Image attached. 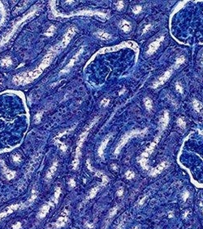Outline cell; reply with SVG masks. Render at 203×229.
<instances>
[{
	"label": "cell",
	"instance_id": "obj_1",
	"mask_svg": "<svg viewBox=\"0 0 203 229\" xmlns=\"http://www.w3.org/2000/svg\"><path fill=\"white\" fill-rule=\"evenodd\" d=\"M98 119H99V118H95V119H93V121L91 122L90 125H88L87 127L85 128L84 132L81 133V135L80 136V137H79L78 142H77V146H76V149L75 159H74V161H73V165L74 168H76V167H77V165H78L79 163V157L81 155V148H82V145L84 144V141H85L86 137H87L88 134H89L90 128L95 125L96 123H97V121H98Z\"/></svg>",
	"mask_w": 203,
	"mask_h": 229
},
{
	"label": "cell",
	"instance_id": "obj_2",
	"mask_svg": "<svg viewBox=\"0 0 203 229\" xmlns=\"http://www.w3.org/2000/svg\"><path fill=\"white\" fill-rule=\"evenodd\" d=\"M145 133V130L143 131H139V130H134L131 131V132H128L127 133H125V135L122 136V138L120 139V141L118 143V145L116 146V150H115V154H118L121 150V149L124 146V145L127 143V142L133 137H135V136H138V135H142V134Z\"/></svg>",
	"mask_w": 203,
	"mask_h": 229
},
{
	"label": "cell",
	"instance_id": "obj_3",
	"mask_svg": "<svg viewBox=\"0 0 203 229\" xmlns=\"http://www.w3.org/2000/svg\"><path fill=\"white\" fill-rule=\"evenodd\" d=\"M35 12H36V11L31 12H30V13H29V14H28V15H26L25 16H24V17L22 18V19H21V20H20V21H18L17 23L14 26L12 27V29H10L8 32H7V34L5 35L4 37H3V39H1V40H0V47H2L3 45H4V44L6 43L7 42V41H8L9 39H10V38H11V37H12V35H13V33H14L16 32V30L17 29L18 27L20 26V24L23 23L24 21H25V20H26L27 19H29V18L30 17V16H32L35 13Z\"/></svg>",
	"mask_w": 203,
	"mask_h": 229
},
{
	"label": "cell",
	"instance_id": "obj_4",
	"mask_svg": "<svg viewBox=\"0 0 203 229\" xmlns=\"http://www.w3.org/2000/svg\"><path fill=\"white\" fill-rule=\"evenodd\" d=\"M159 141V137H156L154 142H152L150 145V146H149L148 148L145 150V152L142 154L141 159H140V163L142 164V166L144 168H148V167L146 166V162H147V160H148L149 157H150V155L151 154V153L154 150V147H155L157 144H158Z\"/></svg>",
	"mask_w": 203,
	"mask_h": 229
},
{
	"label": "cell",
	"instance_id": "obj_5",
	"mask_svg": "<svg viewBox=\"0 0 203 229\" xmlns=\"http://www.w3.org/2000/svg\"><path fill=\"white\" fill-rule=\"evenodd\" d=\"M176 67L177 66L175 64L173 67H171L170 69L167 70V72H166V73L162 76H160L159 78L158 79V81H156L155 82H154V84H153V88L156 89V88L159 87L160 85H162V84H164L166 81L168 80L169 77L171 76L172 73H173V71L175 70V68H176Z\"/></svg>",
	"mask_w": 203,
	"mask_h": 229
},
{
	"label": "cell",
	"instance_id": "obj_6",
	"mask_svg": "<svg viewBox=\"0 0 203 229\" xmlns=\"http://www.w3.org/2000/svg\"><path fill=\"white\" fill-rule=\"evenodd\" d=\"M75 33H76V28L74 26L71 27V28L67 30V32L66 33V34L64 35L62 42H61V44L59 45L61 48H64V47H67V44L69 43V42L71 41V39L73 38V37L74 36V34H75Z\"/></svg>",
	"mask_w": 203,
	"mask_h": 229
},
{
	"label": "cell",
	"instance_id": "obj_7",
	"mask_svg": "<svg viewBox=\"0 0 203 229\" xmlns=\"http://www.w3.org/2000/svg\"><path fill=\"white\" fill-rule=\"evenodd\" d=\"M163 39H164V38L162 36V37H160L159 39H157V40H155L154 42H153L149 46L148 50H147V52L146 53H147L149 55H153L157 50H158V48L159 47L160 44H161V42H162V41L163 40Z\"/></svg>",
	"mask_w": 203,
	"mask_h": 229
},
{
	"label": "cell",
	"instance_id": "obj_8",
	"mask_svg": "<svg viewBox=\"0 0 203 229\" xmlns=\"http://www.w3.org/2000/svg\"><path fill=\"white\" fill-rule=\"evenodd\" d=\"M133 46H135V44L133 42H124V43H121L119 46L116 47H111V48H107V49H103L99 51V53L102 52H108V51H114V50H117L120 49V48H124V47H132Z\"/></svg>",
	"mask_w": 203,
	"mask_h": 229
},
{
	"label": "cell",
	"instance_id": "obj_9",
	"mask_svg": "<svg viewBox=\"0 0 203 229\" xmlns=\"http://www.w3.org/2000/svg\"><path fill=\"white\" fill-rule=\"evenodd\" d=\"M168 166V162H162V163H160L159 165L157 166L156 167H154V169H152L150 171V175L152 176H157L158 174H159L162 171L163 169H165Z\"/></svg>",
	"mask_w": 203,
	"mask_h": 229
},
{
	"label": "cell",
	"instance_id": "obj_10",
	"mask_svg": "<svg viewBox=\"0 0 203 229\" xmlns=\"http://www.w3.org/2000/svg\"><path fill=\"white\" fill-rule=\"evenodd\" d=\"M110 137H111V135H108V136H106L104 139H103V141L102 142L101 145H99V155L100 157H101V158H102V157H103V153H104V150H105V148L107 147V143H108V142L110 141Z\"/></svg>",
	"mask_w": 203,
	"mask_h": 229
},
{
	"label": "cell",
	"instance_id": "obj_11",
	"mask_svg": "<svg viewBox=\"0 0 203 229\" xmlns=\"http://www.w3.org/2000/svg\"><path fill=\"white\" fill-rule=\"evenodd\" d=\"M168 122H169V113L168 111H165L164 114H163V116L161 117V119H160V128L162 130L163 129H165L166 127H167V125H168Z\"/></svg>",
	"mask_w": 203,
	"mask_h": 229
},
{
	"label": "cell",
	"instance_id": "obj_12",
	"mask_svg": "<svg viewBox=\"0 0 203 229\" xmlns=\"http://www.w3.org/2000/svg\"><path fill=\"white\" fill-rule=\"evenodd\" d=\"M57 167H58V162H55L53 163V165L51 166V167L49 169V171L47 173V176H46V179L47 180H51V178H52L53 175L55 174V172L57 170Z\"/></svg>",
	"mask_w": 203,
	"mask_h": 229
},
{
	"label": "cell",
	"instance_id": "obj_13",
	"mask_svg": "<svg viewBox=\"0 0 203 229\" xmlns=\"http://www.w3.org/2000/svg\"><path fill=\"white\" fill-rule=\"evenodd\" d=\"M193 108L194 110L198 112L199 114H201L202 116H203V104L202 102H200L199 101H197L196 99H194L193 101Z\"/></svg>",
	"mask_w": 203,
	"mask_h": 229
},
{
	"label": "cell",
	"instance_id": "obj_14",
	"mask_svg": "<svg viewBox=\"0 0 203 229\" xmlns=\"http://www.w3.org/2000/svg\"><path fill=\"white\" fill-rule=\"evenodd\" d=\"M50 207V204H45V205L41 208L39 212H38V217L39 218L45 217V216L47 215V213H48V211H49Z\"/></svg>",
	"mask_w": 203,
	"mask_h": 229
},
{
	"label": "cell",
	"instance_id": "obj_15",
	"mask_svg": "<svg viewBox=\"0 0 203 229\" xmlns=\"http://www.w3.org/2000/svg\"><path fill=\"white\" fill-rule=\"evenodd\" d=\"M82 51H83V49H81V50H80V51H79V52L77 53V54H76V55L73 59H71V61H70V62H69V64H67V66H66V67H65V68H64V69L63 70V72H64V73H65V72H68V71H69L70 68L73 67V64H74V63H75V62H76V59H77V57H78L79 55H80V54H81V53L82 52Z\"/></svg>",
	"mask_w": 203,
	"mask_h": 229
},
{
	"label": "cell",
	"instance_id": "obj_16",
	"mask_svg": "<svg viewBox=\"0 0 203 229\" xmlns=\"http://www.w3.org/2000/svg\"><path fill=\"white\" fill-rule=\"evenodd\" d=\"M18 207H19L18 205H13V206H9L8 208H7L5 211L0 214V219H3V217L7 216V215H9V214H10V213H12V211H14V210H17Z\"/></svg>",
	"mask_w": 203,
	"mask_h": 229
},
{
	"label": "cell",
	"instance_id": "obj_17",
	"mask_svg": "<svg viewBox=\"0 0 203 229\" xmlns=\"http://www.w3.org/2000/svg\"><path fill=\"white\" fill-rule=\"evenodd\" d=\"M119 26L121 28V29L125 33L129 32L131 30V25L130 23L128 22L127 20H122L120 24H119Z\"/></svg>",
	"mask_w": 203,
	"mask_h": 229
},
{
	"label": "cell",
	"instance_id": "obj_18",
	"mask_svg": "<svg viewBox=\"0 0 203 229\" xmlns=\"http://www.w3.org/2000/svg\"><path fill=\"white\" fill-rule=\"evenodd\" d=\"M67 213H65L64 215H62L59 218V219L56 222V227L57 228H60V227L64 226V223H66V221H67Z\"/></svg>",
	"mask_w": 203,
	"mask_h": 229
},
{
	"label": "cell",
	"instance_id": "obj_19",
	"mask_svg": "<svg viewBox=\"0 0 203 229\" xmlns=\"http://www.w3.org/2000/svg\"><path fill=\"white\" fill-rule=\"evenodd\" d=\"M3 171H4V174H5V176H6V177L8 179V180H11V179H12V178L15 176V175H16L15 171H11V170H9L7 167H5V165H4V163H3Z\"/></svg>",
	"mask_w": 203,
	"mask_h": 229
},
{
	"label": "cell",
	"instance_id": "obj_20",
	"mask_svg": "<svg viewBox=\"0 0 203 229\" xmlns=\"http://www.w3.org/2000/svg\"><path fill=\"white\" fill-rule=\"evenodd\" d=\"M96 35L97 37H99L100 39H102V40H108L110 38V35L104 31H99L96 33Z\"/></svg>",
	"mask_w": 203,
	"mask_h": 229
},
{
	"label": "cell",
	"instance_id": "obj_21",
	"mask_svg": "<svg viewBox=\"0 0 203 229\" xmlns=\"http://www.w3.org/2000/svg\"><path fill=\"white\" fill-rule=\"evenodd\" d=\"M12 64V61L10 57H6V58H4L3 59H2V62H1V64H2L3 66H6V67L11 66Z\"/></svg>",
	"mask_w": 203,
	"mask_h": 229
},
{
	"label": "cell",
	"instance_id": "obj_22",
	"mask_svg": "<svg viewBox=\"0 0 203 229\" xmlns=\"http://www.w3.org/2000/svg\"><path fill=\"white\" fill-rule=\"evenodd\" d=\"M145 106L146 109L148 110H151L152 108V101H151L150 99H145Z\"/></svg>",
	"mask_w": 203,
	"mask_h": 229
},
{
	"label": "cell",
	"instance_id": "obj_23",
	"mask_svg": "<svg viewBox=\"0 0 203 229\" xmlns=\"http://www.w3.org/2000/svg\"><path fill=\"white\" fill-rule=\"evenodd\" d=\"M99 187H96V188L92 189V190L90 191V195H89V198H92V197H94V196L96 195V193H97L98 191H99Z\"/></svg>",
	"mask_w": 203,
	"mask_h": 229
},
{
	"label": "cell",
	"instance_id": "obj_24",
	"mask_svg": "<svg viewBox=\"0 0 203 229\" xmlns=\"http://www.w3.org/2000/svg\"><path fill=\"white\" fill-rule=\"evenodd\" d=\"M177 125H179L180 128H185V122L184 121V119L182 118H179V119H177Z\"/></svg>",
	"mask_w": 203,
	"mask_h": 229
},
{
	"label": "cell",
	"instance_id": "obj_25",
	"mask_svg": "<svg viewBox=\"0 0 203 229\" xmlns=\"http://www.w3.org/2000/svg\"><path fill=\"white\" fill-rule=\"evenodd\" d=\"M184 58L183 57V56H180V57H179V58L177 59H176V65L177 66V67H179V66H180L181 64H184Z\"/></svg>",
	"mask_w": 203,
	"mask_h": 229
},
{
	"label": "cell",
	"instance_id": "obj_26",
	"mask_svg": "<svg viewBox=\"0 0 203 229\" xmlns=\"http://www.w3.org/2000/svg\"><path fill=\"white\" fill-rule=\"evenodd\" d=\"M55 26L54 25H52V26H50L49 28V29H47V31L46 32V33L45 34L47 35V36H50V35H52L53 34V33H54V31H55Z\"/></svg>",
	"mask_w": 203,
	"mask_h": 229
},
{
	"label": "cell",
	"instance_id": "obj_27",
	"mask_svg": "<svg viewBox=\"0 0 203 229\" xmlns=\"http://www.w3.org/2000/svg\"><path fill=\"white\" fill-rule=\"evenodd\" d=\"M125 176H126V177H127L128 179H132V178H133L135 175H134V173L132 171H128L126 172Z\"/></svg>",
	"mask_w": 203,
	"mask_h": 229
},
{
	"label": "cell",
	"instance_id": "obj_28",
	"mask_svg": "<svg viewBox=\"0 0 203 229\" xmlns=\"http://www.w3.org/2000/svg\"><path fill=\"white\" fill-rule=\"evenodd\" d=\"M176 90L178 92H180V93H183V88L179 82H177L176 84Z\"/></svg>",
	"mask_w": 203,
	"mask_h": 229
},
{
	"label": "cell",
	"instance_id": "obj_29",
	"mask_svg": "<svg viewBox=\"0 0 203 229\" xmlns=\"http://www.w3.org/2000/svg\"><path fill=\"white\" fill-rule=\"evenodd\" d=\"M133 11L135 14H137V13H139L141 11H142V7L141 6H136L134 8H133Z\"/></svg>",
	"mask_w": 203,
	"mask_h": 229
},
{
	"label": "cell",
	"instance_id": "obj_30",
	"mask_svg": "<svg viewBox=\"0 0 203 229\" xmlns=\"http://www.w3.org/2000/svg\"><path fill=\"white\" fill-rule=\"evenodd\" d=\"M116 7H117V9L118 10H121L123 7H124V2L123 1H119L117 4H116Z\"/></svg>",
	"mask_w": 203,
	"mask_h": 229
},
{
	"label": "cell",
	"instance_id": "obj_31",
	"mask_svg": "<svg viewBox=\"0 0 203 229\" xmlns=\"http://www.w3.org/2000/svg\"><path fill=\"white\" fill-rule=\"evenodd\" d=\"M109 102H110V100H109L108 99H103V100L101 102V105L102 106V107H107V106L108 105V103H109Z\"/></svg>",
	"mask_w": 203,
	"mask_h": 229
},
{
	"label": "cell",
	"instance_id": "obj_32",
	"mask_svg": "<svg viewBox=\"0 0 203 229\" xmlns=\"http://www.w3.org/2000/svg\"><path fill=\"white\" fill-rule=\"evenodd\" d=\"M41 115H42V112H41V111L36 115V116H35V122H36V123H38V122L40 121L41 116Z\"/></svg>",
	"mask_w": 203,
	"mask_h": 229
},
{
	"label": "cell",
	"instance_id": "obj_33",
	"mask_svg": "<svg viewBox=\"0 0 203 229\" xmlns=\"http://www.w3.org/2000/svg\"><path fill=\"white\" fill-rule=\"evenodd\" d=\"M150 27H151V25H147V26L145 27V29H144V30H143V33H144L147 32L149 29H150Z\"/></svg>",
	"mask_w": 203,
	"mask_h": 229
},
{
	"label": "cell",
	"instance_id": "obj_34",
	"mask_svg": "<svg viewBox=\"0 0 203 229\" xmlns=\"http://www.w3.org/2000/svg\"><path fill=\"white\" fill-rule=\"evenodd\" d=\"M123 192H124V190H123V189H120L119 190V191L117 192V194L119 195V196H121L122 194H123Z\"/></svg>",
	"mask_w": 203,
	"mask_h": 229
},
{
	"label": "cell",
	"instance_id": "obj_35",
	"mask_svg": "<svg viewBox=\"0 0 203 229\" xmlns=\"http://www.w3.org/2000/svg\"><path fill=\"white\" fill-rule=\"evenodd\" d=\"M13 159H14L15 161H19V159H20V157L18 156V155H15L14 158H13Z\"/></svg>",
	"mask_w": 203,
	"mask_h": 229
},
{
	"label": "cell",
	"instance_id": "obj_36",
	"mask_svg": "<svg viewBox=\"0 0 203 229\" xmlns=\"http://www.w3.org/2000/svg\"><path fill=\"white\" fill-rule=\"evenodd\" d=\"M202 62L203 63V55H202Z\"/></svg>",
	"mask_w": 203,
	"mask_h": 229
},
{
	"label": "cell",
	"instance_id": "obj_37",
	"mask_svg": "<svg viewBox=\"0 0 203 229\" xmlns=\"http://www.w3.org/2000/svg\"><path fill=\"white\" fill-rule=\"evenodd\" d=\"M134 229H138V228H134Z\"/></svg>",
	"mask_w": 203,
	"mask_h": 229
}]
</instances>
